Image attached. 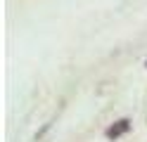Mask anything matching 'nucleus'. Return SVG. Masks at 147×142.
<instances>
[{
	"instance_id": "obj_1",
	"label": "nucleus",
	"mask_w": 147,
	"mask_h": 142,
	"mask_svg": "<svg viewBox=\"0 0 147 142\" xmlns=\"http://www.w3.org/2000/svg\"><path fill=\"white\" fill-rule=\"evenodd\" d=\"M128 128H131V121H128V118H121V121H116L114 126H109V128L105 130V135H107L109 140H116V137H121L123 133H128Z\"/></svg>"
}]
</instances>
